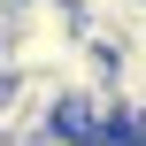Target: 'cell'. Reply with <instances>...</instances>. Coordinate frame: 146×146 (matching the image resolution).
<instances>
[{
    "label": "cell",
    "instance_id": "obj_1",
    "mask_svg": "<svg viewBox=\"0 0 146 146\" xmlns=\"http://www.w3.org/2000/svg\"><path fill=\"white\" fill-rule=\"evenodd\" d=\"M139 0H77V15H108V23H123Z\"/></svg>",
    "mask_w": 146,
    "mask_h": 146
},
{
    "label": "cell",
    "instance_id": "obj_2",
    "mask_svg": "<svg viewBox=\"0 0 146 146\" xmlns=\"http://www.w3.org/2000/svg\"><path fill=\"white\" fill-rule=\"evenodd\" d=\"M0 77H8V69H0Z\"/></svg>",
    "mask_w": 146,
    "mask_h": 146
}]
</instances>
